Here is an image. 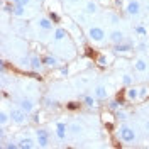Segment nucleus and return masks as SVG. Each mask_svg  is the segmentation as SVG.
I'll return each mask as SVG.
<instances>
[{"instance_id":"nucleus-35","label":"nucleus","mask_w":149,"mask_h":149,"mask_svg":"<svg viewBox=\"0 0 149 149\" xmlns=\"http://www.w3.org/2000/svg\"><path fill=\"white\" fill-rule=\"evenodd\" d=\"M110 19H112V24H117V22H119V17H117L115 14H110Z\"/></svg>"},{"instance_id":"nucleus-23","label":"nucleus","mask_w":149,"mask_h":149,"mask_svg":"<svg viewBox=\"0 0 149 149\" xmlns=\"http://www.w3.org/2000/svg\"><path fill=\"white\" fill-rule=\"evenodd\" d=\"M134 32H136L137 36H141V37L148 36V29L144 27V26H136V27H134Z\"/></svg>"},{"instance_id":"nucleus-8","label":"nucleus","mask_w":149,"mask_h":149,"mask_svg":"<svg viewBox=\"0 0 149 149\" xmlns=\"http://www.w3.org/2000/svg\"><path fill=\"white\" fill-rule=\"evenodd\" d=\"M42 66H44V63H42V58L41 56H32L31 58V70L32 71H41L42 70Z\"/></svg>"},{"instance_id":"nucleus-2","label":"nucleus","mask_w":149,"mask_h":149,"mask_svg":"<svg viewBox=\"0 0 149 149\" xmlns=\"http://www.w3.org/2000/svg\"><path fill=\"white\" fill-rule=\"evenodd\" d=\"M10 113V120L14 122V124H24V122L27 120V112L22 110L20 107H15V109H12V110L9 112Z\"/></svg>"},{"instance_id":"nucleus-22","label":"nucleus","mask_w":149,"mask_h":149,"mask_svg":"<svg viewBox=\"0 0 149 149\" xmlns=\"http://www.w3.org/2000/svg\"><path fill=\"white\" fill-rule=\"evenodd\" d=\"M26 14V7H22V5H15L14 7V14L12 15H15V17H22Z\"/></svg>"},{"instance_id":"nucleus-28","label":"nucleus","mask_w":149,"mask_h":149,"mask_svg":"<svg viewBox=\"0 0 149 149\" xmlns=\"http://www.w3.org/2000/svg\"><path fill=\"white\" fill-rule=\"evenodd\" d=\"M70 130H71L73 134H78V132H81V125H78V124H71V125H70Z\"/></svg>"},{"instance_id":"nucleus-3","label":"nucleus","mask_w":149,"mask_h":149,"mask_svg":"<svg viewBox=\"0 0 149 149\" xmlns=\"http://www.w3.org/2000/svg\"><path fill=\"white\" fill-rule=\"evenodd\" d=\"M36 144L39 148H47L49 146V132H47V129L36 130Z\"/></svg>"},{"instance_id":"nucleus-18","label":"nucleus","mask_w":149,"mask_h":149,"mask_svg":"<svg viewBox=\"0 0 149 149\" xmlns=\"http://www.w3.org/2000/svg\"><path fill=\"white\" fill-rule=\"evenodd\" d=\"M109 109H110L112 112H117L119 109H122V100H119V98L110 100V102H109Z\"/></svg>"},{"instance_id":"nucleus-39","label":"nucleus","mask_w":149,"mask_h":149,"mask_svg":"<svg viewBox=\"0 0 149 149\" xmlns=\"http://www.w3.org/2000/svg\"><path fill=\"white\" fill-rule=\"evenodd\" d=\"M148 12H149V3H148Z\"/></svg>"},{"instance_id":"nucleus-31","label":"nucleus","mask_w":149,"mask_h":149,"mask_svg":"<svg viewBox=\"0 0 149 149\" xmlns=\"http://www.w3.org/2000/svg\"><path fill=\"white\" fill-rule=\"evenodd\" d=\"M49 19H51L54 24H58V22L61 20V19H59V15H58V14H54V12H51V14H49Z\"/></svg>"},{"instance_id":"nucleus-40","label":"nucleus","mask_w":149,"mask_h":149,"mask_svg":"<svg viewBox=\"0 0 149 149\" xmlns=\"http://www.w3.org/2000/svg\"><path fill=\"white\" fill-rule=\"evenodd\" d=\"M71 2H76V0H71Z\"/></svg>"},{"instance_id":"nucleus-29","label":"nucleus","mask_w":149,"mask_h":149,"mask_svg":"<svg viewBox=\"0 0 149 149\" xmlns=\"http://www.w3.org/2000/svg\"><path fill=\"white\" fill-rule=\"evenodd\" d=\"M2 148H5V149H19V142H7V144H3Z\"/></svg>"},{"instance_id":"nucleus-24","label":"nucleus","mask_w":149,"mask_h":149,"mask_svg":"<svg viewBox=\"0 0 149 149\" xmlns=\"http://www.w3.org/2000/svg\"><path fill=\"white\" fill-rule=\"evenodd\" d=\"M44 105H46L47 109H56L58 107V100H54V98H44Z\"/></svg>"},{"instance_id":"nucleus-4","label":"nucleus","mask_w":149,"mask_h":149,"mask_svg":"<svg viewBox=\"0 0 149 149\" xmlns=\"http://www.w3.org/2000/svg\"><path fill=\"white\" fill-rule=\"evenodd\" d=\"M88 36H90V39L95 41V42H102L103 39H105V31H103L102 27H92L88 31Z\"/></svg>"},{"instance_id":"nucleus-37","label":"nucleus","mask_w":149,"mask_h":149,"mask_svg":"<svg viewBox=\"0 0 149 149\" xmlns=\"http://www.w3.org/2000/svg\"><path fill=\"white\" fill-rule=\"evenodd\" d=\"M146 47H148V46H146V44H144V42H142V44H139V49H141V51H144V49H146Z\"/></svg>"},{"instance_id":"nucleus-19","label":"nucleus","mask_w":149,"mask_h":149,"mask_svg":"<svg viewBox=\"0 0 149 149\" xmlns=\"http://www.w3.org/2000/svg\"><path fill=\"white\" fill-rule=\"evenodd\" d=\"M65 37H66V29L58 27L54 31V41H61V39H65Z\"/></svg>"},{"instance_id":"nucleus-7","label":"nucleus","mask_w":149,"mask_h":149,"mask_svg":"<svg viewBox=\"0 0 149 149\" xmlns=\"http://www.w3.org/2000/svg\"><path fill=\"white\" fill-rule=\"evenodd\" d=\"M134 49V44L132 42H119V44H113V51L115 53H130Z\"/></svg>"},{"instance_id":"nucleus-11","label":"nucleus","mask_w":149,"mask_h":149,"mask_svg":"<svg viewBox=\"0 0 149 149\" xmlns=\"http://www.w3.org/2000/svg\"><path fill=\"white\" fill-rule=\"evenodd\" d=\"M19 107L22 109V110H26L27 113H31V112H34V102L31 100V98H22L20 102H19Z\"/></svg>"},{"instance_id":"nucleus-5","label":"nucleus","mask_w":149,"mask_h":149,"mask_svg":"<svg viewBox=\"0 0 149 149\" xmlns=\"http://www.w3.org/2000/svg\"><path fill=\"white\" fill-rule=\"evenodd\" d=\"M125 12L129 15H139L141 14V2L139 0H130L125 7Z\"/></svg>"},{"instance_id":"nucleus-27","label":"nucleus","mask_w":149,"mask_h":149,"mask_svg":"<svg viewBox=\"0 0 149 149\" xmlns=\"http://www.w3.org/2000/svg\"><path fill=\"white\" fill-rule=\"evenodd\" d=\"M122 83L125 85V86H130V83H132V78H130V74H124V76H122Z\"/></svg>"},{"instance_id":"nucleus-25","label":"nucleus","mask_w":149,"mask_h":149,"mask_svg":"<svg viewBox=\"0 0 149 149\" xmlns=\"http://www.w3.org/2000/svg\"><path fill=\"white\" fill-rule=\"evenodd\" d=\"M10 119V113H7V112H0V124H2V127L9 122Z\"/></svg>"},{"instance_id":"nucleus-15","label":"nucleus","mask_w":149,"mask_h":149,"mask_svg":"<svg viewBox=\"0 0 149 149\" xmlns=\"http://www.w3.org/2000/svg\"><path fill=\"white\" fill-rule=\"evenodd\" d=\"M34 148V141L31 137H22L19 141V149H32Z\"/></svg>"},{"instance_id":"nucleus-20","label":"nucleus","mask_w":149,"mask_h":149,"mask_svg":"<svg viewBox=\"0 0 149 149\" xmlns=\"http://www.w3.org/2000/svg\"><path fill=\"white\" fill-rule=\"evenodd\" d=\"M86 14H95V12H97V10H98V7H97V3H95V2H92V0H90V2H86Z\"/></svg>"},{"instance_id":"nucleus-38","label":"nucleus","mask_w":149,"mask_h":149,"mask_svg":"<svg viewBox=\"0 0 149 149\" xmlns=\"http://www.w3.org/2000/svg\"><path fill=\"white\" fill-rule=\"evenodd\" d=\"M146 130H149V120L146 122Z\"/></svg>"},{"instance_id":"nucleus-17","label":"nucleus","mask_w":149,"mask_h":149,"mask_svg":"<svg viewBox=\"0 0 149 149\" xmlns=\"http://www.w3.org/2000/svg\"><path fill=\"white\" fill-rule=\"evenodd\" d=\"M134 68H136V71H139V73H144V71L148 70V63H146L144 59H137V61L134 63Z\"/></svg>"},{"instance_id":"nucleus-14","label":"nucleus","mask_w":149,"mask_h":149,"mask_svg":"<svg viewBox=\"0 0 149 149\" xmlns=\"http://www.w3.org/2000/svg\"><path fill=\"white\" fill-rule=\"evenodd\" d=\"M125 97H127V100H137L139 98V88H136V86H129L127 90H125Z\"/></svg>"},{"instance_id":"nucleus-33","label":"nucleus","mask_w":149,"mask_h":149,"mask_svg":"<svg viewBox=\"0 0 149 149\" xmlns=\"http://www.w3.org/2000/svg\"><path fill=\"white\" fill-rule=\"evenodd\" d=\"M14 3H15V5H22V7H26V5L29 3V0H14Z\"/></svg>"},{"instance_id":"nucleus-34","label":"nucleus","mask_w":149,"mask_h":149,"mask_svg":"<svg viewBox=\"0 0 149 149\" xmlns=\"http://www.w3.org/2000/svg\"><path fill=\"white\" fill-rule=\"evenodd\" d=\"M80 105H81V103L71 102V103H68V109H71V110H73V109H78V107H80Z\"/></svg>"},{"instance_id":"nucleus-13","label":"nucleus","mask_w":149,"mask_h":149,"mask_svg":"<svg viewBox=\"0 0 149 149\" xmlns=\"http://www.w3.org/2000/svg\"><path fill=\"white\" fill-rule=\"evenodd\" d=\"M53 24H54V22L49 17H41L37 20V26L42 29V31H51V29H53Z\"/></svg>"},{"instance_id":"nucleus-36","label":"nucleus","mask_w":149,"mask_h":149,"mask_svg":"<svg viewBox=\"0 0 149 149\" xmlns=\"http://www.w3.org/2000/svg\"><path fill=\"white\" fill-rule=\"evenodd\" d=\"M32 122L37 124V122H39V115H32Z\"/></svg>"},{"instance_id":"nucleus-6","label":"nucleus","mask_w":149,"mask_h":149,"mask_svg":"<svg viewBox=\"0 0 149 149\" xmlns=\"http://www.w3.org/2000/svg\"><path fill=\"white\" fill-rule=\"evenodd\" d=\"M93 95H95L97 100H107L109 98V90L105 86H102V85H98V86L93 88Z\"/></svg>"},{"instance_id":"nucleus-21","label":"nucleus","mask_w":149,"mask_h":149,"mask_svg":"<svg viewBox=\"0 0 149 149\" xmlns=\"http://www.w3.org/2000/svg\"><path fill=\"white\" fill-rule=\"evenodd\" d=\"M115 117H117V120H127V117H129V113L125 110H122V109H119V110L115 112Z\"/></svg>"},{"instance_id":"nucleus-30","label":"nucleus","mask_w":149,"mask_h":149,"mask_svg":"<svg viewBox=\"0 0 149 149\" xmlns=\"http://www.w3.org/2000/svg\"><path fill=\"white\" fill-rule=\"evenodd\" d=\"M146 95H148V88H146V86H141L139 88V98H146Z\"/></svg>"},{"instance_id":"nucleus-32","label":"nucleus","mask_w":149,"mask_h":149,"mask_svg":"<svg viewBox=\"0 0 149 149\" xmlns=\"http://www.w3.org/2000/svg\"><path fill=\"white\" fill-rule=\"evenodd\" d=\"M59 73H61V76H68V73H70L68 66H61V68H59Z\"/></svg>"},{"instance_id":"nucleus-26","label":"nucleus","mask_w":149,"mask_h":149,"mask_svg":"<svg viewBox=\"0 0 149 149\" xmlns=\"http://www.w3.org/2000/svg\"><path fill=\"white\" fill-rule=\"evenodd\" d=\"M97 63L100 66H107V56H103V54L97 56Z\"/></svg>"},{"instance_id":"nucleus-9","label":"nucleus","mask_w":149,"mask_h":149,"mask_svg":"<svg viewBox=\"0 0 149 149\" xmlns=\"http://www.w3.org/2000/svg\"><path fill=\"white\" fill-rule=\"evenodd\" d=\"M66 129H68V125H66L65 122H58L56 124V137L59 141L66 139Z\"/></svg>"},{"instance_id":"nucleus-10","label":"nucleus","mask_w":149,"mask_h":149,"mask_svg":"<svg viewBox=\"0 0 149 149\" xmlns=\"http://www.w3.org/2000/svg\"><path fill=\"white\" fill-rule=\"evenodd\" d=\"M109 39H110L113 44H119V42H124V41H125V34H124L122 31H112Z\"/></svg>"},{"instance_id":"nucleus-1","label":"nucleus","mask_w":149,"mask_h":149,"mask_svg":"<svg viewBox=\"0 0 149 149\" xmlns=\"http://www.w3.org/2000/svg\"><path fill=\"white\" fill-rule=\"evenodd\" d=\"M119 137H120L124 142H134L136 141V130L129 127V125H120V129H119Z\"/></svg>"},{"instance_id":"nucleus-16","label":"nucleus","mask_w":149,"mask_h":149,"mask_svg":"<svg viewBox=\"0 0 149 149\" xmlns=\"http://www.w3.org/2000/svg\"><path fill=\"white\" fill-rule=\"evenodd\" d=\"M81 102H83V105H86V107H95L97 105V98H95V95H83L81 97Z\"/></svg>"},{"instance_id":"nucleus-12","label":"nucleus","mask_w":149,"mask_h":149,"mask_svg":"<svg viewBox=\"0 0 149 149\" xmlns=\"http://www.w3.org/2000/svg\"><path fill=\"white\" fill-rule=\"evenodd\" d=\"M42 63H44V66H47V68H56L58 66V58L53 54H46V56H42Z\"/></svg>"}]
</instances>
